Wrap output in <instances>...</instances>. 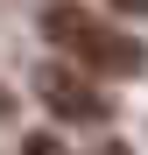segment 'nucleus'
I'll return each mask as SVG.
<instances>
[{"instance_id":"39448f33","label":"nucleus","mask_w":148,"mask_h":155,"mask_svg":"<svg viewBox=\"0 0 148 155\" xmlns=\"http://www.w3.org/2000/svg\"><path fill=\"white\" fill-rule=\"evenodd\" d=\"M7 113H14V99H7V85H0V120H7Z\"/></svg>"},{"instance_id":"f03ea898","label":"nucleus","mask_w":148,"mask_h":155,"mask_svg":"<svg viewBox=\"0 0 148 155\" xmlns=\"http://www.w3.org/2000/svg\"><path fill=\"white\" fill-rule=\"evenodd\" d=\"M35 99H42L57 120H78V127L106 120V92L92 85L85 64H35Z\"/></svg>"},{"instance_id":"423d86ee","label":"nucleus","mask_w":148,"mask_h":155,"mask_svg":"<svg viewBox=\"0 0 148 155\" xmlns=\"http://www.w3.org/2000/svg\"><path fill=\"white\" fill-rule=\"evenodd\" d=\"M99 155H127V148H120V141H106V148H99Z\"/></svg>"},{"instance_id":"7ed1b4c3","label":"nucleus","mask_w":148,"mask_h":155,"mask_svg":"<svg viewBox=\"0 0 148 155\" xmlns=\"http://www.w3.org/2000/svg\"><path fill=\"white\" fill-rule=\"evenodd\" d=\"M21 155H71V148H64L57 134H28V148H21Z\"/></svg>"},{"instance_id":"20e7f679","label":"nucleus","mask_w":148,"mask_h":155,"mask_svg":"<svg viewBox=\"0 0 148 155\" xmlns=\"http://www.w3.org/2000/svg\"><path fill=\"white\" fill-rule=\"evenodd\" d=\"M113 7H127V14H148V0H113Z\"/></svg>"},{"instance_id":"f257e3e1","label":"nucleus","mask_w":148,"mask_h":155,"mask_svg":"<svg viewBox=\"0 0 148 155\" xmlns=\"http://www.w3.org/2000/svg\"><path fill=\"white\" fill-rule=\"evenodd\" d=\"M42 35L57 42L71 64H85L92 78H134V71L148 64V49H141L127 28L99 21L92 7H78V0H49V7H42Z\"/></svg>"}]
</instances>
